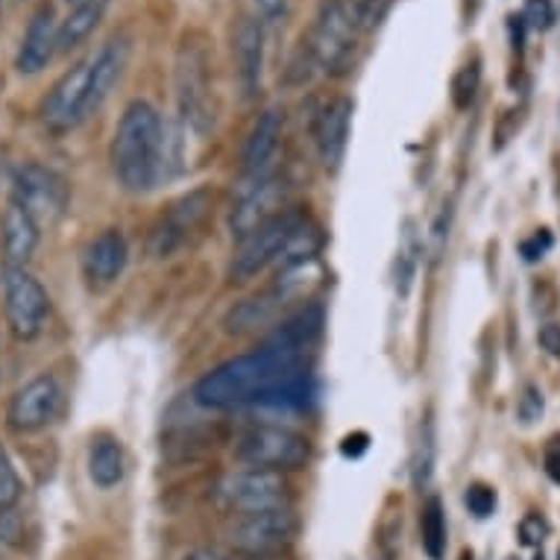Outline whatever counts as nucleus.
I'll list each match as a JSON object with an SVG mask.
<instances>
[{
    "mask_svg": "<svg viewBox=\"0 0 560 560\" xmlns=\"http://www.w3.org/2000/svg\"><path fill=\"white\" fill-rule=\"evenodd\" d=\"M106 12V0H83L59 21V54H68L92 36Z\"/></svg>",
    "mask_w": 560,
    "mask_h": 560,
    "instance_id": "24",
    "label": "nucleus"
},
{
    "mask_svg": "<svg viewBox=\"0 0 560 560\" xmlns=\"http://www.w3.org/2000/svg\"><path fill=\"white\" fill-rule=\"evenodd\" d=\"M209 62L200 45L185 42L176 56V97L185 124L197 132L212 127V92H209Z\"/></svg>",
    "mask_w": 560,
    "mask_h": 560,
    "instance_id": "11",
    "label": "nucleus"
},
{
    "mask_svg": "<svg viewBox=\"0 0 560 560\" xmlns=\"http://www.w3.org/2000/svg\"><path fill=\"white\" fill-rule=\"evenodd\" d=\"M549 247H551V235L546 230H540L537 235H532L528 241H523L520 253H523L525 261H537V258H542L546 253H549Z\"/></svg>",
    "mask_w": 560,
    "mask_h": 560,
    "instance_id": "33",
    "label": "nucleus"
},
{
    "mask_svg": "<svg viewBox=\"0 0 560 560\" xmlns=\"http://www.w3.org/2000/svg\"><path fill=\"white\" fill-rule=\"evenodd\" d=\"M129 261L127 238L118 230L101 232L83 249V276L92 288H109Z\"/></svg>",
    "mask_w": 560,
    "mask_h": 560,
    "instance_id": "20",
    "label": "nucleus"
},
{
    "mask_svg": "<svg viewBox=\"0 0 560 560\" xmlns=\"http://www.w3.org/2000/svg\"><path fill=\"white\" fill-rule=\"evenodd\" d=\"M542 467H546V472H549L551 481H555V485H560V438H551L549 446H546Z\"/></svg>",
    "mask_w": 560,
    "mask_h": 560,
    "instance_id": "36",
    "label": "nucleus"
},
{
    "mask_svg": "<svg viewBox=\"0 0 560 560\" xmlns=\"http://www.w3.org/2000/svg\"><path fill=\"white\" fill-rule=\"evenodd\" d=\"M282 127H285V115H282L279 106H267L258 115L253 129L247 132L244 150H241V174H244V179H256V176H265L273 171Z\"/></svg>",
    "mask_w": 560,
    "mask_h": 560,
    "instance_id": "16",
    "label": "nucleus"
},
{
    "mask_svg": "<svg viewBox=\"0 0 560 560\" xmlns=\"http://www.w3.org/2000/svg\"><path fill=\"white\" fill-rule=\"evenodd\" d=\"M129 54H132V42L129 36L118 33L112 36L106 45H101L92 54V77H89V115L101 109L103 103L109 101V94L115 92V85L120 83V77L127 71Z\"/></svg>",
    "mask_w": 560,
    "mask_h": 560,
    "instance_id": "18",
    "label": "nucleus"
},
{
    "mask_svg": "<svg viewBox=\"0 0 560 560\" xmlns=\"http://www.w3.org/2000/svg\"><path fill=\"white\" fill-rule=\"evenodd\" d=\"M285 197L288 185L276 171H270V174L265 176H256V179H244L230 212L232 235H235V238H244L247 232H253L256 226L267 223L279 212H285V209H282V206H285Z\"/></svg>",
    "mask_w": 560,
    "mask_h": 560,
    "instance_id": "12",
    "label": "nucleus"
},
{
    "mask_svg": "<svg viewBox=\"0 0 560 560\" xmlns=\"http://www.w3.org/2000/svg\"><path fill=\"white\" fill-rule=\"evenodd\" d=\"M420 528H423V549L432 560H443L446 555V514H443L441 499H429L423 505L420 516Z\"/></svg>",
    "mask_w": 560,
    "mask_h": 560,
    "instance_id": "25",
    "label": "nucleus"
},
{
    "mask_svg": "<svg viewBox=\"0 0 560 560\" xmlns=\"http://www.w3.org/2000/svg\"><path fill=\"white\" fill-rule=\"evenodd\" d=\"M361 33L352 24L349 7L343 0H320L317 15H314L312 33H308V56L314 68H320L326 74H340L347 71L355 38Z\"/></svg>",
    "mask_w": 560,
    "mask_h": 560,
    "instance_id": "4",
    "label": "nucleus"
},
{
    "mask_svg": "<svg viewBox=\"0 0 560 560\" xmlns=\"http://www.w3.org/2000/svg\"><path fill=\"white\" fill-rule=\"evenodd\" d=\"M65 3H71V7H77V3H83V0H65Z\"/></svg>",
    "mask_w": 560,
    "mask_h": 560,
    "instance_id": "40",
    "label": "nucleus"
},
{
    "mask_svg": "<svg viewBox=\"0 0 560 560\" xmlns=\"http://www.w3.org/2000/svg\"><path fill=\"white\" fill-rule=\"evenodd\" d=\"M42 238V226L33 214L21 209L19 202L7 206L3 223H0V241H3V261L7 267H27Z\"/></svg>",
    "mask_w": 560,
    "mask_h": 560,
    "instance_id": "21",
    "label": "nucleus"
},
{
    "mask_svg": "<svg viewBox=\"0 0 560 560\" xmlns=\"http://www.w3.org/2000/svg\"><path fill=\"white\" fill-rule=\"evenodd\" d=\"M516 413H520V420H523L525 425L537 423L542 417V394L540 387L528 385L523 390V396H520V405H516Z\"/></svg>",
    "mask_w": 560,
    "mask_h": 560,
    "instance_id": "30",
    "label": "nucleus"
},
{
    "mask_svg": "<svg viewBox=\"0 0 560 560\" xmlns=\"http://www.w3.org/2000/svg\"><path fill=\"white\" fill-rule=\"evenodd\" d=\"M314 394L312 368L305 352L261 347L209 370L194 385V399L206 408H244V405H305Z\"/></svg>",
    "mask_w": 560,
    "mask_h": 560,
    "instance_id": "1",
    "label": "nucleus"
},
{
    "mask_svg": "<svg viewBox=\"0 0 560 560\" xmlns=\"http://www.w3.org/2000/svg\"><path fill=\"white\" fill-rule=\"evenodd\" d=\"M21 493H24V487H21L19 469L12 464L10 452L0 446V508L19 505Z\"/></svg>",
    "mask_w": 560,
    "mask_h": 560,
    "instance_id": "28",
    "label": "nucleus"
},
{
    "mask_svg": "<svg viewBox=\"0 0 560 560\" xmlns=\"http://www.w3.org/2000/svg\"><path fill=\"white\" fill-rule=\"evenodd\" d=\"M235 68H238V83L244 97H256L261 89V74H265V21L261 19H241L235 30Z\"/></svg>",
    "mask_w": 560,
    "mask_h": 560,
    "instance_id": "19",
    "label": "nucleus"
},
{
    "mask_svg": "<svg viewBox=\"0 0 560 560\" xmlns=\"http://www.w3.org/2000/svg\"><path fill=\"white\" fill-rule=\"evenodd\" d=\"M235 458L244 467L273 469V472H291L308 464L312 443L300 432L282 429V425H256L241 434L235 443Z\"/></svg>",
    "mask_w": 560,
    "mask_h": 560,
    "instance_id": "5",
    "label": "nucleus"
},
{
    "mask_svg": "<svg viewBox=\"0 0 560 560\" xmlns=\"http://www.w3.org/2000/svg\"><path fill=\"white\" fill-rule=\"evenodd\" d=\"M24 523L15 514V508H0V546H15L21 540Z\"/></svg>",
    "mask_w": 560,
    "mask_h": 560,
    "instance_id": "32",
    "label": "nucleus"
},
{
    "mask_svg": "<svg viewBox=\"0 0 560 560\" xmlns=\"http://www.w3.org/2000/svg\"><path fill=\"white\" fill-rule=\"evenodd\" d=\"M478 83H481V62L472 59L469 65H464L455 80H452V103L458 106V109H467L469 103L476 101Z\"/></svg>",
    "mask_w": 560,
    "mask_h": 560,
    "instance_id": "27",
    "label": "nucleus"
},
{
    "mask_svg": "<svg viewBox=\"0 0 560 560\" xmlns=\"http://www.w3.org/2000/svg\"><path fill=\"white\" fill-rule=\"evenodd\" d=\"M555 19V12H551L549 0H528L523 10V24L534 30H546Z\"/></svg>",
    "mask_w": 560,
    "mask_h": 560,
    "instance_id": "31",
    "label": "nucleus"
},
{
    "mask_svg": "<svg viewBox=\"0 0 560 560\" xmlns=\"http://www.w3.org/2000/svg\"><path fill=\"white\" fill-rule=\"evenodd\" d=\"M3 312H7V326L19 340L38 338L45 329L50 296L27 267L3 270Z\"/></svg>",
    "mask_w": 560,
    "mask_h": 560,
    "instance_id": "7",
    "label": "nucleus"
},
{
    "mask_svg": "<svg viewBox=\"0 0 560 560\" xmlns=\"http://www.w3.org/2000/svg\"><path fill=\"white\" fill-rule=\"evenodd\" d=\"M185 560H223L221 555H218V551H212V549H194L191 555H188V558Z\"/></svg>",
    "mask_w": 560,
    "mask_h": 560,
    "instance_id": "38",
    "label": "nucleus"
},
{
    "mask_svg": "<svg viewBox=\"0 0 560 560\" xmlns=\"http://www.w3.org/2000/svg\"><path fill=\"white\" fill-rule=\"evenodd\" d=\"M112 171L124 191L148 194L167 176V129L153 103L132 101L112 136Z\"/></svg>",
    "mask_w": 560,
    "mask_h": 560,
    "instance_id": "2",
    "label": "nucleus"
},
{
    "mask_svg": "<svg viewBox=\"0 0 560 560\" xmlns=\"http://www.w3.org/2000/svg\"><path fill=\"white\" fill-rule=\"evenodd\" d=\"M56 54H59V21H56L54 7H42L24 30L15 68L24 77L42 74L47 65L54 62Z\"/></svg>",
    "mask_w": 560,
    "mask_h": 560,
    "instance_id": "17",
    "label": "nucleus"
},
{
    "mask_svg": "<svg viewBox=\"0 0 560 560\" xmlns=\"http://www.w3.org/2000/svg\"><path fill=\"white\" fill-rule=\"evenodd\" d=\"M253 7H256L258 19L276 21L282 12H285L288 0H253Z\"/></svg>",
    "mask_w": 560,
    "mask_h": 560,
    "instance_id": "37",
    "label": "nucleus"
},
{
    "mask_svg": "<svg viewBox=\"0 0 560 560\" xmlns=\"http://www.w3.org/2000/svg\"><path fill=\"white\" fill-rule=\"evenodd\" d=\"M241 560H285L282 555H241Z\"/></svg>",
    "mask_w": 560,
    "mask_h": 560,
    "instance_id": "39",
    "label": "nucleus"
},
{
    "mask_svg": "<svg viewBox=\"0 0 560 560\" xmlns=\"http://www.w3.org/2000/svg\"><path fill=\"white\" fill-rule=\"evenodd\" d=\"M214 202V191L209 188H197V191L185 194L179 200L167 206V212H162L148 238V253L153 258H171L174 253L188 244L194 232L200 230L202 221L209 218V209Z\"/></svg>",
    "mask_w": 560,
    "mask_h": 560,
    "instance_id": "9",
    "label": "nucleus"
},
{
    "mask_svg": "<svg viewBox=\"0 0 560 560\" xmlns=\"http://www.w3.org/2000/svg\"><path fill=\"white\" fill-rule=\"evenodd\" d=\"M352 101L349 97H335L323 106L317 127H314V141H317V156H320L326 174H338L349 148V129H352Z\"/></svg>",
    "mask_w": 560,
    "mask_h": 560,
    "instance_id": "15",
    "label": "nucleus"
},
{
    "mask_svg": "<svg viewBox=\"0 0 560 560\" xmlns=\"http://www.w3.org/2000/svg\"><path fill=\"white\" fill-rule=\"evenodd\" d=\"M214 499L218 505L235 514H258V511L291 508V485L282 472L273 469L244 467L218 481Z\"/></svg>",
    "mask_w": 560,
    "mask_h": 560,
    "instance_id": "3",
    "label": "nucleus"
},
{
    "mask_svg": "<svg viewBox=\"0 0 560 560\" xmlns=\"http://www.w3.org/2000/svg\"><path fill=\"white\" fill-rule=\"evenodd\" d=\"M12 202L36 218L38 226L59 221L68 209V185L56 171L36 162H24L12 174Z\"/></svg>",
    "mask_w": 560,
    "mask_h": 560,
    "instance_id": "10",
    "label": "nucleus"
},
{
    "mask_svg": "<svg viewBox=\"0 0 560 560\" xmlns=\"http://www.w3.org/2000/svg\"><path fill=\"white\" fill-rule=\"evenodd\" d=\"M288 303H291V296L273 285L265 294L249 296V300H241L238 305H232L223 326H226L230 335H247V331L265 329V326H270L282 314Z\"/></svg>",
    "mask_w": 560,
    "mask_h": 560,
    "instance_id": "22",
    "label": "nucleus"
},
{
    "mask_svg": "<svg viewBox=\"0 0 560 560\" xmlns=\"http://www.w3.org/2000/svg\"><path fill=\"white\" fill-rule=\"evenodd\" d=\"M434 452H438V446H434V423H432V417H425L423 423H420L417 446H413V455H411L413 487H420V490L432 481Z\"/></svg>",
    "mask_w": 560,
    "mask_h": 560,
    "instance_id": "26",
    "label": "nucleus"
},
{
    "mask_svg": "<svg viewBox=\"0 0 560 560\" xmlns=\"http://www.w3.org/2000/svg\"><path fill=\"white\" fill-rule=\"evenodd\" d=\"M296 516L291 508L258 511V514H238L232 520L230 546L241 555H282L296 537Z\"/></svg>",
    "mask_w": 560,
    "mask_h": 560,
    "instance_id": "8",
    "label": "nucleus"
},
{
    "mask_svg": "<svg viewBox=\"0 0 560 560\" xmlns=\"http://www.w3.org/2000/svg\"><path fill=\"white\" fill-rule=\"evenodd\" d=\"M124 472H127V458H124V446L118 438L109 432L94 434L89 446V476L94 485L103 490L118 487L124 481Z\"/></svg>",
    "mask_w": 560,
    "mask_h": 560,
    "instance_id": "23",
    "label": "nucleus"
},
{
    "mask_svg": "<svg viewBox=\"0 0 560 560\" xmlns=\"http://www.w3.org/2000/svg\"><path fill=\"white\" fill-rule=\"evenodd\" d=\"M464 505L469 508L472 516L487 520V516L497 511V490L487 485H469L467 493H464Z\"/></svg>",
    "mask_w": 560,
    "mask_h": 560,
    "instance_id": "29",
    "label": "nucleus"
},
{
    "mask_svg": "<svg viewBox=\"0 0 560 560\" xmlns=\"http://www.w3.org/2000/svg\"><path fill=\"white\" fill-rule=\"evenodd\" d=\"M537 340H540V347L546 349L549 355L560 359V326L558 323H546V326H540V331H537Z\"/></svg>",
    "mask_w": 560,
    "mask_h": 560,
    "instance_id": "34",
    "label": "nucleus"
},
{
    "mask_svg": "<svg viewBox=\"0 0 560 560\" xmlns=\"http://www.w3.org/2000/svg\"><path fill=\"white\" fill-rule=\"evenodd\" d=\"M542 534H546V523L540 516H525L523 525H520V537H523L525 546H537L542 540Z\"/></svg>",
    "mask_w": 560,
    "mask_h": 560,
    "instance_id": "35",
    "label": "nucleus"
},
{
    "mask_svg": "<svg viewBox=\"0 0 560 560\" xmlns=\"http://www.w3.org/2000/svg\"><path fill=\"white\" fill-rule=\"evenodd\" d=\"M89 77H92V56H85L83 62L68 68L56 80L42 103V120L47 129L68 132L89 118Z\"/></svg>",
    "mask_w": 560,
    "mask_h": 560,
    "instance_id": "13",
    "label": "nucleus"
},
{
    "mask_svg": "<svg viewBox=\"0 0 560 560\" xmlns=\"http://www.w3.org/2000/svg\"><path fill=\"white\" fill-rule=\"evenodd\" d=\"M59 408H62V387L50 373H42L15 390L7 408V423L19 434L42 432L54 423Z\"/></svg>",
    "mask_w": 560,
    "mask_h": 560,
    "instance_id": "14",
    "label": "nucleus"
},
{
    "mask_svg": "<svg viewBox=\"0 0 560 560\" xmlns=\"http://www.w3.org/2000/svg\"><path fill=\"white\" fill-rule=\"evenodd\" d=\"M305 221V214L300 209H285L267 223L247 232L244 238H238V247L232 253L230 261V279L232 282H247L261 270L276 265V258L288 244V238L294 235L296 226Z\"/></svg>",
    "mask_w": 560,
    "mask_h": 560,
    "instance_id": "6",
    "label": "nucleus"
}]
</instances>
